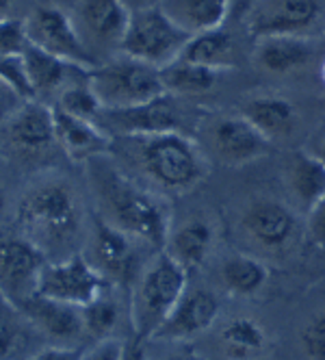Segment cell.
<instances>
[{
    "instance_id": "3",
    "label": "cell",
    "mask_w": 325,
    "mask_h": 360,
    "mask_svg": "<svg viewBox=\"0 0 325 360\" xmlns=\"http://www.w3.org/2000/svg\"><path fill=\"white\" fill-rule=\"evenodd\" d=\"M22 237L35 243L44 254L65 248L79 233V200L65 183H44L31 189L18 207Z\"/></svg>"
},
{
    "instance_id": "24",
    "label": "cell",
    "mask_w": 325,
    "mask_h": 360,
    "mask_svg": "<svg viewBox=\"0 0 325 360\" xmlns=\"http://www.w3.org/2000/svg\"><path fill=\"white\" fill-rule=\"evenodd\" d=\"M284 176L293 198H297L306 213L325 195V165L312 152L293 154Z\"/></svg>"
},
{
    "instance_id": "22",
    "label": "cell",
    "mask_w": 325,
    "mask_h": 360,
    "mask_svg": "<svg viewBox=\"0 0 325 360\" xmlns=\"http://www.w3.org/2000/svg\"><path fill=\"white\" fill-rule=\"evenodd\" d=\"M159 7L189 35L221 29L230 18V0H161Z\"/></svg>"
},
{
    "instance_id": "41",
    "label": "cell",
    "mask_w": 325,
    "mask_h": 360,
    "mask_svg": "<svg viewBox=\"0 0 325 360\" xmlns=\"http://www.w3.org/2000/svg\"><path fill=\"white\" fill-rule=\"evenodd\" d=\"M312 154H314V157H317V159H319V161L325 165V137L319 141V146H317V150H314Z\"/></svg>"
},
{
    "instance_id": "29",
    "label": "cell",
    "mask_w": 325,
    "mask_h": 360,
    "mask_svg": "<svg viewBox=\"0 0 325 360\" xmlns=\"http://www.w3.org/2000/svg\"><path fill=\"white\" fill-rule=\"evenodd\" d=\"M219 341L232 360L258 356L267 345V332L252 317H234L219 332Z\"/></svg>"
},
{
    "instance_id": "43",
    "label": "cell",
    "mask_w": 325,
    "mask_h": 360,
    "mask_svg": "<svg viewBox=\"0 0 325 360\" xmlns=\"http://www.w3.org/2000/svg\"><path fill=\"white\" fill-rule=\"evenodd\" d=\"M321 76H323V83H325V59H323V65H321Z\"/></svg>"
},
{
    "instance_id": "21",
    "label": "cell",
    "mask_w": 325,
    "mask_h": 360,
    "mask_svg": "<svg viewBox=\"0 0 325 360\" xmlns=\"http://www.w3.org/2000/svg\"><path fill=\"white\" fill-rule=\"evenodd\" d=\"M22 63H24V72H27V79L33 89L35 100H41L44 96L61 94L65 87L77 83V81H69L72 72L83 70V68L69 65L53 55L44 53L41 48H37L33 44L27 48V53L22 55ZM87 72H91V70H87Z\"/></svg>"
},
{
    "instance_id": "5",
    "label": "cell",
    "mask_w": 325,
    "mask_h": 360,
    "mask_svg": "<svg viewBox=\"0 0 325 360\" xmlns=\"http://www.w3.org/2000/svg\"><path fill=\"white\" fill-rule=\"evenodd\" d=\"M87 81L105 109H133L167 96L161 70L126 55L100 63Z\"/></svg>"
},
{
    "instance_id": "9",
    "label": "cell",
    "mask_w": 325,
    "mask_h": 360,
    "mask_svg": "<svg viewBox=\"0 0 325 360\" xmlns=\"http://www.w3.org/2000/svg\"><path fill=\"white\" fill-rule=\"evenodd\" d=\"M109 289L111 285L102 274L81 254H72L57 263H46L37 285L39 295L79 308H85Z\"/></svg>"
},
{
    "instance_id": "19",
    "label": "cell",
    "mask_w": 325,
    "mask_h": 360,
    "mask_svg": "<svg viewBox=\"0 0 325 360\" xmlns=\"http://www.w3.org/2000/svg\"><path fill=\"white\" fill-rule=\"evenodd\" d=\"M55 133L57 146L74 161H89L102 157L111 150L113 137L105 133L95 122L69 115L55 107Z\"/></svg>"
},
{
    "instance_id": "7",
    "label": "cell",
    "mask_w": 325,
    "mask_h": 360,
    "mask_svg": "<svg viewBox=\"0 0 325 360\" xmlns=\"http://www.w3.org/2000/svg\"><path fill=\"white\" fill-rule=\"evenodd\" d=\"M57 146L55 109L41 100H24L0 126V148L15 159H39Z\"/></svg>"
},
{
    "instance_id": "34",
    "label": "cell",
    "mask_w": 325,
    "mask_h": 360,
    "mask_svg": "<svg viewBox=\"0 0 325 360\" xmlns=\"http://www.w3.org/2000/svg\"><path fill=\"white\" fill-rule=\"evenodd\" d=\"M124 356H126V343L115 337H107L93 341V345L83 352L81 360H124Z\"/></svg>"
},
{
    "instance_id": "27",
    "label": "cell",
    "mask_w": 325,
    "mask_h": 360,
    "mask_svg": "<svg viewBox=\"0 0 325 360\" xmlns=\"http://www.w3.org/2000/svg\"><path fill=\"white\" fill-rule=\"evenodd\" d=\"M219 74L213 68L199 65L187 59H176L169 63L167 68L161 70V79L165 85L167 94H176V96H197V94H206L211 91L217 81Z\"/></svg>"
},
{
    "instance_id": "17",
    "label": "cell",
    "mask_w": 325,
    "mask_h": 360,
    "mask_svg": "<svg viewBox=\"0 0 325 360\" xmlns=\"http://www.w3.org/2000/svg\"><path fill=\"white\" fill-rule=\"evenodd\" d=\"M20 311L35 326L37 332L53 341V345L74 347L83 337H87L83 311L79 306L63 304L35 293L20 306Z\"/></svg>"
},
{
    "instance_id": "6",
    "label": "cell",
    "mask_w": 325,
    "mask_h": 360,
    "mask_svg": "<svg viewBox=\"0 0 325 360\" xmlns=\"http://www.w3.org/2000/svg\"><path fill=\"white\" fill-rule=\"evenodd\" d=\"M191 35L183 31L161 7L131 13L126 35L121 39L119 55H126L157 70L180 59Z\"/></svg>"
},
{
    "instance_id": "35",
    "label": "cell",
    "mask_w": 325,
    "mask_h": 360,
    "mask_svg": "<svg viewBox=\"0 0 325 360\" xmlns=\"http://www.w3.org/2000/svg\"><path fill=\"white\" fill-rule=\"evenodd\" d=\"M306 233L317 248L325 250V195L306 213Z\"/></svg>"
},
{
    "instance_id": "38",
    "label": "cell",
    "mask_w": 325,
    "mask_h": 360,
    "mask_svg": "<svg viewBox=\"0 0 325 360\" xmlns=\"http://www.w3.org/2000/svg\"><path fill=\"white\" fill-rule=\"evenodd\" d=\"M124 5L128 7V11H141V9H152V7H159L161 0H121Z\"/></svg>"
},
{
    "instance_id": "13",
    "label": "cell",
    "mask_w": 325,
    "mask_h": 360,
    "mask_svg": "<svg viewBox=\"0 0 325 360\" xmlns=\"http://www.w3.org/2000/svg\"><path fill=\"white\" fill-rule=\"evenodd\" d=\"M321 18V0H263L247 15V33L254 39L267 35L308 37Z\"/></svg>"
},
{
    "instance_id": "32",
    "label": "cell",
    "mask_w": 325,
    "mask_h": 360,
    "mask_svg": "<svg viewBox=\"0 0 325 360\" xmlns=\"http://www.w3.org/2000/svg\"><path fill=\"white\" fill-rule=\"evenodd\" d=\"M31 46L27 20L0 18V57H22Z\"/></svg>"
},
{
    "instance_id": "37",
    "label": "cell",
    "mask_w": 325,
    "mask_h": 360,
    "mask_svg": "<svg viewBox=\"0 0 325 360\" xmlns=\"http://www.w3.org/2000/svg\"><path fill=\"white\" fill-rule=\"evenodd\" d=\"M263 0H230V15L241 20V18H247L252 13Z\"/></svg>"
},
{
    "instance_id": "25",
    "label": "cell",
    "mask_w": 325,
    "mask_h": 360,
    "mask_svg": "<svg viewBox=\"0 0 325 360\" xmlns=\"http://www.w3.org/2000/svg\"><path fill=\"white\" fill-rule=\"evenodd\" d=\"M211 248H213L211 224L204 219H189L180 228L169 233L165 252L189 271L206 261Z\"/></svg>"
},
{
    "instance_id": "11",
    "label": "cell",
    "mask_w": 325,
    "mask_h": 360,
    "mask_svg": "<svg viewBox=\"0 0 325 360\" xmlns=\"http://www.w3.org/2000/svg\"><path fill=\"white\" fill-rule=\"evenodd\" d=\"M46 254L27 237H0V295L7 304L22 306L37 293Z\"/></svg>"
},
{
    "instance_id": "1",
    "label": "cell",
    "mask_w": 325,
    "mask_h": 360,
    "mask_svg": "<svg viewBox=\"0 0 325 360\" xmlns=\"http://www.w3.org/2000/svg\"><path fill=\"white\" fill-rule=\"evenodd\" d=\"M87 178L100 217L154 250H165L171 233L167 202L121 172L107 154L87 161Z\"/></svg>"
},
{
    "instance_id": "15",
    "label": "cell",
    "mask_w": 325,
    "mask_h": 360,
    "mask_svg": "<svg viewBox=\"0 0 325 360\" xmlns=\"http://www.w3.org/2000/svg\"><path fill=\"white\" fill-rule=\"evenodd\" d=\"M95 124L105 133L121 135V137H141L154 133H171L180 131V117L173 109L169 94L133 109H105L98 115Z\"/></svg>"
},
{
    "instance_id": "40",
    "label": "cell",
    "mask_w": 325,
    "mask_h": 360,
    "mask_svg": "<svg viewBox=\"0 0 325 360\" xmlns=\"http://www.w3.org/2000/svg\"><path fill=\"white\" fill-rule=\"evenodd\" d=\"M7 96H18L3 79H0V105H5V100H7ZM20 98V96H18Z\"/></svg>"
},
{
    "instance_id": "12",
    "label": "cell",
    "mask_w": 325,
    "mask_h": 360,
    "mask_svg": "<svg viewBox=\"0 0 325 360\" xmlns=\"http://www.w3.org/2000/svg\"><path fill=\"white\" fill-rule=\"evenodd\" d=\"M72 20L89 53L98 59L100 50H119L131 11L121 0H77Z\"/></svg>"
},
{
    "instance_id": "44",
    "label": "cell",
    "mask_w": 325,
    "mask_h": 360,
    "mask_svg": "<svg viewBox=\"0 0 325 360\" xmlns=\"http://www.w3.org/2000/svg\"><path fill=\"white\" fill-rule=\"evenodd\" d=\"M165 360H185V358H180V356H169V358H165Z\"/></svg>"
},
{
    "instance_id": "28",
    "label": "cell",
    "mask_w": 325,
    "mask_h": 360,
    "mask_svg": "<svg viewBox=\"0 0 325 360\" xmlns=\"http://www.w3.org/2000/svg\"><path fill=\"white\" fill-rule=\"evenodd\" d=\"M267 278H269L267 267L258 259L247 254L228 256L221 265L223 285H226L230 293L241 295V297H249L258 293L267 285Z\"/></svg>"
},
{
    "instance_id": "4",
    "label": "cell",
    "mask_w": 325,
    "mask_h": 360,
    "mask_svg": "<svg viewBox=\"0 0 325 360\" xmlns=\"http://www.w3.org/2000/svg\"><path fill=\"white\" fill-rule=\"evenodd\" d=\"M187 291V269L161 250L150 261L131 293V321L137 339H154Z\"/></svg>"
},
{
    "instance_id": "16",
    "label": "cell",
    "mask_w": 325,
    "mask_h": 360,
    "mask_svg": "<svg viewBox=\"0 0 325 360\" xmlns=\"http://www.w3.org/2000/svg\"><path fill=\"white\" fill-rule=\"evenodd\" d=\"M241 226L258 245L278 252L288 248L299 233L295 211L278 200H256L245 209Z\"/></svg>"
},
{
    "instance_id": "10",
    "label": "cell",
    "mask_w": 325,
    "mask_h": 360,
    "mask_svg": "<svg viewBox=\"0 0 325 360\" xmlns=\"http://www.w3.org/2000/svg\"><path fill=\"white\" fill-rule=\"evenodd\" d=\"M27 31L33 46L69 65L83 70H93L100 65L81 39L72 15L59 7H37L27 18Z\"/></svg>"
},
{
    "instance_id": "36",
    "label": "cell",
    "mask_w": 325,
    "mask_h": 360,
    "mask_svg": "<svg viewBox=\"0 0 325 360\" xmlns=\"http://www.w3.org/2000/svg\"><path fill=\"white\" fill-rule=\"evenodd\" d=\"M83 349L79 347H67V345H48L39 352H35L33 356H29L27 360H81Z\"/></svg>"
},
{
    "instance_id": "23",
    "label": "cell",
    "mask_w": 325,
    "mask_h": 360,
    "mask_svg": "<svg viewBox=\"0 0 325 360\" xmlns=\"http://www.w3.org/2000/svg\"><path fill=\"white\" fill-rule=\"evenodd\" d=\"M241 115L252 122L269 141L291 135L297 122V111L293 102L273 94L249 98L243 105Z\"/></svg>"
},
{
    "instance_id": "2",
    "label": "cell",
    "mask_w": 325,
    "mask_h": 360,
    "mask_svg": "<svg viewBox=\"0 0 325 360\" xmlns=\"http://www.w3.org/2000/svg\"><path fill=\"white\" fill-rule=\"evenodd\" d=\"M126 139L131 141L135 163L163 191L187 193L206 176L208 167L202 150L180 131Z\"/></svg>"
},
{
    "instance_id": "42",
    "label": "cell",
    "mask_w": 325,
    "mask_h": 360,
    "mask_svg": "<svg viewBox=\"0 0 325 360\" xmlns=\"http://www.w3.org/2000/svg\"><path fill=\"white\" fill-rule=\"evenodd\" d=\"M15 0H0V18H7L9 15V9Z\"/></svg>"
},
{
    "instance_id": "14",
    "label": "cell",
    "mask_w": 325,
    "mask_h": 360,
    "mask_svg": "<svg viewBox=\"0 0 325 360\" xmlns=\"http://www.w3.org/2000/svg\"><path fill=\"white\" fill-rule=\"evenodd\" d=\"M208 143L223 165H245L269 152V139L243 115H221L208 126Z\"/></svg>"
},
{
    "instance_id": "39",
    "label": "cell",
    "mask_w": 325,
    "mask_h": 360,
    "mask_svg": "<svg viewBox=\"0 0 325 360\" xmlns=\"http://www.w3.org/2000/svg\"><path fill=\"white\" fill-rule=\"evenodd\" d=\"M124 360H147L145 358V349L141 347V343H133V345H126V356Z\"/></svg>"
},
{
    "instance_id": "8",
    "label": "cell",
    "mask_w": 325,
    "mask_h": 360,
    "mask_svg": "<svg viewBox=\"0 0 325 360\" xmlns=\"http://www.w3.org/2000/svg\"><path fill=\"white\" fill-rule=\"evenodd\" d=\"M139 245L143 243L98 217L89 243V263L111 287H135L143 271Z\"/></svg>"
},
{
    "instance_id": "33",
    "label": "cell",
    "mask_w": 325,
    "mask_h": 360,
    "mask_svg": "<svg viewBox=\"0 0 325 360\" xmlns=\"http://www.w3.org/2000/svg\"><path fill=\"white\" fill-rule=\"evenodd\" d=\"M302 347L310 360H325V311L314 315L304 326Z\"/></svg>"
},
{
    "instance_id": "18",
    "label": "cell",
    "mask_w": 325,
    "mask_h": 360,
    "mask_svg": "<svg viewBox=\"0 0 325 360\" xmlns=\"http://www.w3.org/2000/svg\"><path fill=\"white\" fill-rule=\"evenodd\" d=\"M221 302L208 289H187L171 315L159 328V341H189L206 332L219 317Z\"/></svg>"
},
{
    "instance_id": "30",
    "label": "cell",
    "mask_w": 325,
    "mask_h": 360,
    "mask_svg": "<svg viewBox=\"0 0 325 360\" xmlns=\"http://www.w3.org/2000/svg\"><path fill=\"white\" fill-rule=\"evenodd\" d=\"M83 311V321H85V334L95 341L111 337L113 328L119 321V304L105 291L100 297H95L91 304H87Z\"/></svg>"
},
{
    "instance_id": "20",
    "label": "cell",
    "mask_w": 325,
    "mask_h": 360,
    "mask_svg": "<svg viewBox=\"0 0 325 360\" xmlns=\"http://www.w3.org/2000/svg\"><path fill=\"white\" fill-rule=\"evenodd\" d=\"M312 57L308 37L299 35H267L258 37L254 46L256 63L271 74H288L304 68Z\"/></svg>"
},
{
    "instance_id": "26",
    "label": "cell",
    "mask_w": 325,
    "mask_h": 360,
    "mask_svg": "<svg viewBox=\"0 0 325 360\" xmlns=\"http://www.w3.org/2000/svg\"><path fill=\"white\" fill-rule=\"evenodd\" d=\"M180 59L213 68L217 72L230 70L234 68V39L228 31H223V27L191 35Z\"/></svg>"
},
{
    "instance_id": "31",
    "label": "cell",
    "mask_w": 325,
    "mask_h": 360,
    "mask_svg": "<svg viewBox=\"0 0 325 360\" xmlns=\"http://www.w3.org/2000/svg\"><path fill=\"white\" fill-rule=\"evenodd\" d=\"M57 109H61V111H65L69 115L83 117V120H91V122H95L98 115L105 111L102 102L98 100V96L89 87L87 79L77 81V83H72L69 87H65L57 98Z\"/></svg>"
}]
</instances>
